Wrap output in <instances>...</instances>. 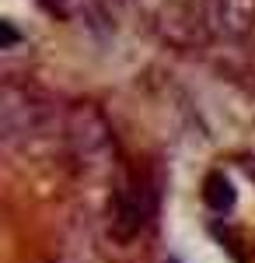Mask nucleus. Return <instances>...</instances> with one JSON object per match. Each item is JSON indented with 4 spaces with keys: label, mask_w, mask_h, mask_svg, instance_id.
<instances>
[{
    "label": "nucleus",
    "mask_w": 255,
    "mask_h": 263,
    "mask_svg": "<svg viewBox=\"0 0 255 263\" xmlns=\"http://www.w3.org/2000/svg\"><path fill=\"white\" fill-rule=\"evenodd\" d=\"M140 21L157 39L196 49L206 42L203 35V0H133Z\"/></svg>",
    "instance_id": "2"
},
{
    "label": "nucleus",
    "mask_w": 255,
    "mask_h": 263,
    "mask_svg": "<svg viewBox=\"0 0 255 263\" xmlns=\"http://www.w3.org/2000/svg\"><path fill=\"white\" fill-rule=\"evenodd\" d=\"M56 120L53 102L42 95L39 88L7 81L0 91V134L4 144L18 147V144H32L35 137H42Z\"/></svg>",
    "instance_id": "1"
},
{
    "label": "nucleus",
    "mask_w": 255,
    "mask_h": 263,
    "mask_svg": "<svg viewBox=\"0 0 255 263\" xmlns=\"http://www.w3.org/2000/svg\"><path fill=\"white\" fill-rule=\"evenodd\" d=\"M154 211V193H151V182L143 176L126 172L116 186V197H112V235L130 242L133 235L143 232V224Z\"/></svg>",
    "instance_id": "4"
},
{
    "label": "nucleus",
    "mask_w": 255,
    "mask_h": 263,
    "mask_svg": "<svg viewBox=\"0 0 255 263\" xmlns=\"http://www.w3.org/2000/svg\"><path fill=\"white\" fill-rule=\"evenodd\" d=\"M203 200H206V207L217 211V214H224V211L235 207V186L227 182L224 172H210V176L203 179Z\"/></svg>",
    "instance_id": "6"
},
{
    "label": "nucleus",
    "mask_w": 255,
    "mask_h": 263,
    "mask_svg": "<svg viewBox=\"0 0 255 263\" xmlns=\"http://www.w3.org/2000/svg\"><path fill=\"white\" fill-rule=\"evenodd\" d=\"M0 35H4V49H7V46H14V42H18V32H14V28H11V25H7V21H4V25H0Z\"/></svg>",
    "instance_id": "7"
},
{
    "label": "nucleus",
    "mask_w": 255,
    "mask_h": 263,
    "mask_svg": "<svg viewBox=\"0 0 255 263\" xmlns=\"http://www.w3.org/2000/svg\"><path fill=\"white\" fill-rule=\"evenodd\" d=\"M241 165H245V172H248V176H252V179H255V158H245V162H241Z\"/></svg>",
    "instance_id": "8"
},
{
    "label": "nucleus",
    "mask_w": 255,
    "mask_h": 263,
    "mask_svg": "<svg viewBox=\"0 0 255 263\" xmlns=\"http://www.w3.org/2000/svg\"><path fill=\"white\" fill-rule=\"evenodd\" d=\"M63 137H67V147H70L74 162L84 165V168L105 165L116 155L112 126L105 120V112L98 105H91V102H80L63 116Z\"/></svg>",
    "instance_id": "3"
},
{
    "label": "nucleus",
    "mask_w": 255,
    "mask_h": 263,
    "mask_svg": "<svg viewBox=\"0 0 255 263\" xmlns=\"http://www.w3.org/2000/svg\"><path fill=\"white\" fill-rule=\"evenodd\" d=\"M255 32V0H203V35L206 42L235 46Z\"/></svg>",
    "instance_id": "5"
}]
</instances>
